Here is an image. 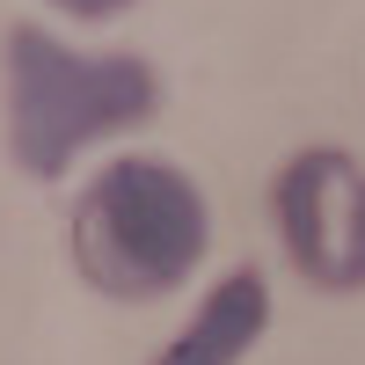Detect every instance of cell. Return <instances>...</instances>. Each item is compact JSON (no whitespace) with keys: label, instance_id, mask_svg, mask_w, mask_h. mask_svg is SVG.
<instances>
[{"label":"cell","instance_id":"1","mask_svg":"<svg viewBox=\"0 0 365 365\" xmlns=\"http://www.w3.org/2000/svg\"><path fill=\"white\" fill-rule=\"evenodd\" d=\"M0 58H8V146L37 182L66 175V161L88 139L146 125L161 110V81L132 51H96L88 58V51H66L51 29L15 22Z\"/></svg>","mask_w":365,"mask_h":365},{"label":"cell","instance_id":"2","mask_svg":"<svg viewBox=\"0 0 365 365\" xmlns=\"http://www.w3.org/2000/svg\"><path fill=\"white\" fill-rule=\"evenodd\" d=\"M212 212L168 161H110L73 205V270L103 299H161L197 270Z\"/></svg>","mask_w":365,"mask_h":365},{"label":"cell","instance_id":"3","mask_svg":"<svg viewBox=\"0 0 365 365\" xmlns=\"http://www.w3.org/2000/svg\"><path fill=\"white\" fill-rule=\"evenodd\" d=\"M278 212L285 256L314 292H365V168L336 146L292 154L278 168Z\"/></svg>","mask_w":365,"mask_h":365},{"label":"cell","instance_id":"4","mask_svg":"<svg viewBox=\"0 0 365 365\" xmlns=\"http://www.w3.org/2000/svg\"><path fill=\"white\" fill-rule=\"evenodd\" d=\"M263 322H270V292H263V270H227L220 285L205 292V307H197V322L182 329V336L154 358V365H241L256 351V336H263Z\"/></svg>","mask_w":365,"mask_h":365},{"label":"cell","instance_id":"5","mask_svg":"<svg viewBox=\"0 0 365 365\" xmlns=\"http://www.w3.org/2000/svg\"><path fill=\"white\" fill-rule=\"evenodd\" d=\"M58 8H73L81 22H110V15H125L132 0H58Z\"/></svg>","mask_w":365,"mask_h":365}]
</instances>
